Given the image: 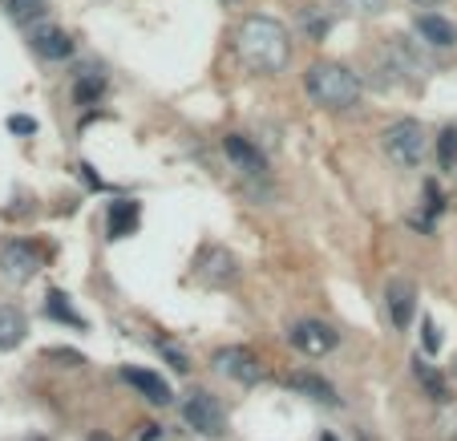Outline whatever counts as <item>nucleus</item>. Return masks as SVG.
<instances>
[{"label":"nucleus","mask_w":457,"mask_h":441,"mask_svg":"<svg viewBox=\"0 0 457 441\" xmlns=\"http://www.w3.org/2000/svg\"><path fill=\"white\" fill-rule=\"evenodd\" d=\"M235 57L251 73H284L292 65V37L276 17H247L235 29Z\"/></svg>","instance_id":"1"},{"label":"nucleus","mask_w":457,"mask_h":441,"mask_svg":"<svg viewBox=\"0 0 457 441\" xmlns=\"http://www.w3.org/2000/svg\"><path fill=\"white\" fill-rule=\"evenodd\" d=\"M303 89H308V97L316 105H324V110H356L361 94H364L361 78H356L348 65H340V61H316V65H308Z\"/></svg>","instance_id":"2"},{"label":"nucleus","mask_w":457,"mask_h":441,"mask_svg":"<svg viewBox=\"0 0 457 441\" xmlns=\"http://www.w3.org/2000/svg\"><path fill=\"white\" fill-rule=\"evenodd\" d=\"M380 150H385V158L393 166L417 171L425 162V154H429V134H425V126L417 118H397L388 121L385 134H380Z\"/></svg>","instance_id":"3"},{"label":"nucleus","mask_w":457,"mask_h":441,"mask_svg":"<svg viewBox=\"0 0 457 441\" xmlns=\"http://www.w3.org/2000/svg\"><path fill=\"white\" fill-rule=\"evenodd\" d=\"M182 421L203 437H223L227 433V409L211 389H190L182 397Z\"/></svg>","instance_id":"4"},{"label":"nucleus","mask_w":457,"mask_h":441,"mask_svg":"<svg viewBox=\"0 0 457 441\" xmlns=\"http://www.w3.org/2000/svg\"><path fill=\"white\" fill-rule=\"evenodd\" d=\"M41 271V251L29 239H4L0 243V279L12 287L29 284Z\"/></svg>","instance_id":"5"},{"label":"nucleus","mask_w":457,"mask_h":441,"mask_svg":"<svg viewBox=\"0 0 457 441\" xmlns=\"http://www.w3.org/2000/svg\"><path fill=\"white\" fill-rule=\"evenodd\" d=\"M211 364H215L219 377H227V381H235V385H247V389L263 381V361H259V356L251 353L247 345L219 348V353L211 356Z\"/></svg>","instance_id":"6"},{"label":"nucleus","mask_w":457,"mask_h":441,"mask_svg":"<svg viewBox=\"0 0 457 441\" xmlns=\"http://www.w3.org/2000/svg\"><path fill=\"white\" fill-rule=\"evenodd\" d=\"M287 340L303 356H328L340 345V332L328 320H295V324H287Z\"/></svg>","instance_id":"7"},{"label":"nucleus","mask_w":457,"mask_h":441,"mask_svg":"<svg viewBox=\"0 0 457 441\" xmlns=\"http://www.w3.org/2000/svg\"><path fill=\"white\" fill-rule=\"evenodd\" d=\"M385 316H388V324H393V332H409V329H413V316H417V287H413V279L393 276L385 284Z\"/></svg>","instance_id":"8"},{"label":"nucleus","mask_w":457,"mask_h":441,"mask_svg":"<svg viewBox=\"0 0 457 441\" xmlns=\"http://www.w3.org/2000/svg\"><path fill=\"white\" fill-rule=\"evenodd\" d=\"M385 57H388V70L393 73H409V78H425L433 70L429 53H425L421 41H409V37H388L385 41Z\"/></svg>","instance_id":"9"},{"label":"nucleus","mask_w":457,"mask_h":441,"mask_svg":"<svg viewBox=\"0 0 457 441\" xmlns=\"http://www.w3.org/2000/svg\"><path fill=\"white\" fill-rule=\"evenodd\" d=\"M121 381L129 385V389L138 393L142 401H150V405H170L174 401V389L170 385H166V377L162 372H154V369H138V364H126V369H121Z\"/></svg>","instance_id":"10"},{"label":"nucleus","mask_w":457,"mask_h":441,"mask_svg":"<svg viewBox=\"0 0 457 441\" xmlns=\"http://www.w3.org/2000/svg\"><path fill=\"white\" fill-rule=\"evenodd\" d=\"M29 45H33V53L37 57H45V61L73 57V37L65 33V29H57V25H33L29 29Z\"/></svg>","instance_id":"11"},{"label":"nucleus","mask_w":457,"mask_h":441,"mask_svg":"<svg viewBox=\"0 0 457 441\" xmlns=\"http://www.w3.org/2000/svg\"><path fill=\"white\" fill-rule=\"evenodd\" d=\"M413 29H417V37H421L425 49H453L457 45V25L445 21L441 12H417Z\"/></svg>","instance_id":"12"},{"label":"nucleus","mask_w":457,"mask_h":441,"mask_svg":"<svg viewBox=\"0 0 457 441\" xmlns=\"http://www.w3.org/2000/svg\"><path fill=\"white\" fill-rule=\"evenodd\" d=\"M413 381L421 385V393H425V397H429L437 409H441V405H453V393H449V381L437 372V364H433L429 356H421V353L413 356Z\"/></svg>","instance_id":"13"},{"label":"nucleus","mask_w":457,"mask_h":441,"mask_svg":"<svg viewBox=\"0 0 457 441\" xmlns=\"http://www.w3.org/2000/svg\"><path fill=\"white\" fill-rule=\"evenodd\" d=\"M287 389L300 393V397L316 401V405H328V409H340V393L332 381H324L320 372H292L287 377Z\"/></svg>","instance_id":"14"},{"label":"nucleus","mask_w":457,"mask_h":441,"mask_svg":"<svg viewBox=\"0 0 457 441\" xmlns=\"http://www.w3.org/2000/svg\"><path fill=\"white\" fill-rule=\"evenodd\" d=\"M199 276H203V284H211V287L235 284V276H239V263H235V255H231V251H223V247H211L207 255H203V260H199Z\"/></svg>","instance_id":"15"},{"label":"nucleus","mask_w":457,"mask_h":441,"mask_svg":"<svg viewBox=\"0 0 457 441\" xmlns=\"http://www.w3.org/2000/svg\"><path fill=\"white\" fill-rule=\"evenodd\" d=\"M223 154H227V162H231L235 171H243V174H263V171H268V162H263L259 146H251L243 134H227V138H223Z\"/></svg>","instance_id":"16"},{"label":"nucleus","mask_w":457,"mask_h":441,"mask_svg":"<svg viewBox=\"0 0 457 441\" xmlns=\"http://www.w3.org/2000/svg\"><path fill=\"white\" fill-rule=\"evenodd\" d=\"M134 227H138V203L134 199H113L110 211H105V235H110V239H126Z\"/></svg>","instance_id":"17"},{"label":"nucleus","mask_w":457,"mask_h":441,"mask_svg":"<svg viewBox=\"0 0 457 441\" xmlns=\"http://www.w3.org/2000/svg\"><path fill=\"white\" fill-rule=\"evenodd\" d=\"M25 332H29L25 312H21L17 304H0V353L17 348L21 340H25Z\"/></svg>","instance_id":"18"},{"label":"nucleus","mask_w":457,"mask_h":441,"mask_svg":"<svg viewBox=\"0 0 457 441\" xmlns=\"http://www.w3.org/2000/svg\"><path fill=\"white\" fill-rule=\"evenodd\" d=\"M45 316H49V320H57V324H70L73 332H86V316H81V312L70 304V295L57 292V287L45 295Z\"/></svg>","instance_id":"19"},{"label":"nucleus","mask_w":457,"mask_h":441,"mask_svg":"<svg viewBox=\"0 0 457 441\" xmlns=\"http://www.w3.org/2000/svg\"><path fill=\"white\" fill-rule=\"evenodd\" d=\"M105 94V78L102 70H81L73 78V102L78 105H97V97Z\"/></svg>","instance_id":"20"},{"label":"nucleus","mask_w":457,"mask_h":441,"mask_svg":"<svg viewBox=\"0 0 457 441\" xmlns=\"http://www.w3.org/2000/svg\"><path fill=\"white\" fill-rule=\"evenodd\" d=\"M4 9H9L12 21H21V25H33L37 17H45V0H4Z\"/></svg>","instance_id":"21"},{"label":"nucleus","mask_w":457,"mask_h":441,"mask_svg":"<svg viewBox=\"0 0 457 441\" xmlns=\"http://www.w3.org/2000/svg\"><path fill=\"white\" fill-rule=\"evenodd\" d=\"M154 348H158V353H162V361H166V364H170V369H174V372H179V377H187V372H190V356H187V353H182V348H179V345H174V340L158 337V340H154Z\"/></svg>","instance_id":"22"},{"label":"nucleus","mask_w":457,"mask_h":441,"mask_svg":"<svg viewBox=\"0 0 457 441\" xmlns=\"http://www.w3.org/2000/svg\"><path fill=\"white\" fill-rule=\"evenodd\" d=\"M433 429H437L441 441H457V405H441Z\"/></svg>","instance_id":"23"},{"label":"nucleus","mask_w":457,"mask_h":441,"mask_svg":"<svg viewBox=\"0 0 457 441\" xmlns=\"http://www.w3.org/2000/svg\"><path fill=\"white\" fill-rule=\"evenodd\" d=\"M437 158H441V171H453L457 166V130L449 126L445 134H441V142H437Z\"/></svg>","instance_id":"24"},{"label":"nucleus","mask_w":457,"mask_h":441,"mask_svg":"<svg viewBox=\"0 0 457 441\" xmlns=\"http://www.w3.org/2000/svg\"><path fill=\"white\" fill-rule=\"evenodd\" d=\"M421 345H425V356H433L441 348V337H437V324L429 320V316H425L421 320Z\"/></svg>","instance_id":"25"},{"label":"nucleus","mask_w":457,"mask_h":441,"mask_svg":"<svg viewBox=\"0 0 457 441\" xmlns=\"http://www.w3.org/2000/svg\"><path fill=\"white\" fill-rule=\"evenodd\" d=\"M9 130L21 134V138H33V134H37V118H29V113H12V118H9Z\"/></svg>","instance_id":"26"},{"label":"nucleus","mask_w":457,"mask_h":441,"mask_svg":"<svg viewBox=\"0 0 457 441\" xmlns=\"http://www.w3.org/2000/svg\"><path fill=\"white\" fill-rule=\"evenodd\" d=\"M345 4L356 9V12H369V17H377V12L388 9V0H345Z\"/></svg>","instance_id":"27"},{"label":"nucleus","mask_w":457,"mask_h":441,"mask_svg":"<svg viewBox=\"0 0 457 441\" xmlns=\"http://www.w3.org/2000/svg\"><path fill=\"white\" fill-rule=\"evenodd\" d=\"M162 433H158V425H142V441H158Z\"/></svg>","instance_id":"28"},{"label":"nucleus","mask_w":457,"mask_h":441,"mask_svg":"<svg viewBox=\"0 0 457 441\" xmlns=\"http://www.w3.org/2000/svg\"><path fill=\"white\" fill-rule=\"evenodd\" d=\"M413 4H421V9H433V4H445V0H413Z\"/></svg>","instance_id":"29"},{"label":"nucleus","mask_w":457,"mask_h":441,"mask_svg":"<svg viewBox=\"0 0 457 441\" xmlns=\"http://www.w3.org/2000/svg\"><path fill=\"white\" fill-rule=\"evenodd\" d=\"M316 441H340V437H337V433H332V429H324V433H320Z\"/></svg>","instance_id":"30"},{"label":"nucleus","mask_w":457,"mask_h":441,"mask_svg":"<svg viewBox=\"0 0 457 441\" xmlns=\"http://www.w3.org/2000/svg\"><path fill=\"white\" fill-rule=\"evenodd\" d=\"M86 441H113V437H110V433H89Z\"/></svg>","instance_id":"31"},{"label":"nucleus","mask_w":457,"mask_h":441,"mask_svg":"<svg viewBox=\"0 0 457 441\" xmlns=\"http://www.w3.org/2000/svg\"><path fill=\"white\" fill-rule=\"evenodd\" d=\"M449 377H453V381H457V353H453V364H449Z\"/></svg>","instance_id":"32"},{"label":"nucleus","mask_w":457,"mask_h":441,"mask_svg":"<svg viewBox=\"0 0 457 441\" xmlns=\"http://www.w3.org/2000/svg\"><path fill=\"white\" fill-rule=\"evenodd\" d=\"M223 4H239V0H223Z\"/></svg>","instance_id":"33"},{"label":"nucleus","mask_w":457,"mask_h":441,"mask_svg":"<svg viewBox=\"0 0 457 441\" xmlns=\"http://www.w3.org/2000/svg\"><path fill=\"white\" fill-rule=\"evenodd\" d=\"M25 441H45V437H25Z\"/></svg>","instance_id":"34"}]
</instances>
